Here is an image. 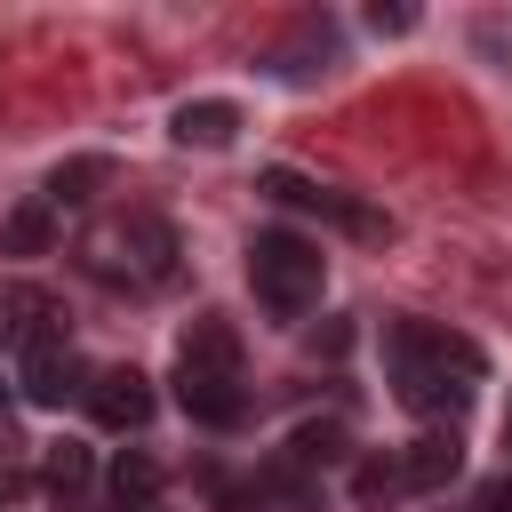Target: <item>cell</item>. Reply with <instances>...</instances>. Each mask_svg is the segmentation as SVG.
I'll return each mask as SVG.
<instances>
[{
	"mask_svg": "<svg viewBox=\"0 0 512 512\" xmlns=\"http://www.w3.org/2000/svg\"><path fill=\"white\" fill-rule=\"evenodd\" d=\"M48 240H56V208H48L40 192L0 216V256H48Z\"/></svg>",
	"mask_w": 512,
	"mask_h": 512,
	"instance_id": "cell-9",
	"label": "cell"
},
{
	"mask_svg": "<svg viewBox=\"0 0 512 512\" xmlns=\"http://www.w3.org/2000/svg\"><path fill=\"white\" fill-rule=\"evenodd\" d=\"M96 184H112V160H104V152H80V160H64V168L48 176V192H40V200L64 216V208H88V200H96Z\"/></svg>",
	"mask_w": 512,
	"mask_h": 512,
	"instance_id": "cell-12",
	"label": "cell"
},
{
	"mask_svg": "<svg viewBox=\"0 0 512 512\" xmlns=\"http://www.w3.org/2000/svg\"><path fill=\"white\" fill-rule=\"evenodd\" d=\"M336 448H344V432H336V424H304V432L288 440V464H304V472H312V464H328Z\"/></svg>",
	"mask_w": 512,
	"mask_h": 512,
	"instance_id": "cell-16",
	"label": "cell"
},
{
	"mask_svg": "<svg viewBox=\"0 0 512 512\" xmlns=\"http://www.w3.org/2000/svg\"><path fill=\"white\" fill-rule=\"evenodd\" d=\"M408 24H416V8H384V0L368 8V32H408Z\"/></svg>",
	"mask_w": 512,
	"mask_h": 512,
	"instance_id": "cell-19",
	"label": "cell"
},
{
	"mask_svg": "<svg viewBox=\"0 0 512 512\" xmlns=\"http://www.w3.org/2000/svg\"><path fill=\"white\" fill-rule=\"evenodd\" d=\"M176 400H184V416H192V424H216V432L248 416L240 336H232V320L200 312V320L184 328V344H176Z\"/></svg>",
	"mask_w": 512,
	"mask_h": 512,
	"instance_id": "cell-3",
	"label": "cell"
},
{
	"mask_svg": "<svg viewBox=\"0 0 512 512\" xmlns=\"http://www.w3.org/2000/svg\"><path fill=\"white\" fill-rule=\"evenodd\" d=\"M264 192H272L280 208H304V216H320V224L352 232V240H392V216H384V208H368V200H352V192H336V184H320V176L264 168Z\"/></svg>",
	"mask_w": 512,
	"mask_h": 512,
	"instance_id": "cell-6",
	"label": "cell"
},
{
	"mask_svg": "<svg viewBox=\"0 0 512 512\" xmlns=\"http://www.w3.org/2000/svg\"><path fill=\"white\" fill-rule=\"evenodd\" d=\"M16 496H24V480H16V472H8V464H0V512H8V504H16Z\"/></svg>",
	"mask_w": 512,
	"mask_h": 512,
	"instance_id": "cell-20",
	"label": "cell"
},
{
	"mask_svg": "<svg viewBox=\"0 0 512 512\" xmlns=\"http://www.w3.org/2000/svg\"><path fill=\"white\" fill-rule=\"evenodd\" d=\"M88 416L112 424V432H144V424H152V384H144L136 368H104V376L88 384Z\"/></svg>",
	"mask_w": 512,
	"mask_h": 512,
	"instance_id": "cell-7",
	"label": "cell"
},
{
	"mask_svg": "<svg viewBox=\"0 0 512 512\" xmlns=\"http://www.w3.org/2000/svg\"><path fill=\"white\" fill-rule=\"evenodd\" d=\"M328 56H336L328 16H304V24H296V40L272 56V72H280V80H312V72H328Z\"/></svg>",
	"mask_w": 512,
	"mask_h": 512,
	"instance_id": "cell-10",
	"label": "cell"
},
{
	"mask_svg": "<svg viewBox=\"0 0 512 512\" xmlns=\"http://www.w3.org/2000/svg\"><path fill=\"white\" fill-rule=\"evenodd\" d=\"M112 496H120V512H152V496H160V464H152L144 448H120V464H112Z\"/></svg>",
	"mask_w": 512,
	"mask_h": 512,
	"instance_id": "cell-14",
	"label": "cell"
},
{
	"mask_svg": "<svg viewBox=\"0 0 512 512\" xmlns=\"http://www.w3.org/2000/svg\"><path fill=\"white\" fill-rule=\"evenodd\" d=\"M16 384H24V400L32 408H64V392H72V336H64V320H56V304L48 296H32V288H16Z\"/></svg>",
	"mask_w": 512,
	"mask_h": 512,
	"instance_id": "cell-5",
	"label": "cell"
},
{
	"mask_svg": "<svg viewBox=\"0 0 512 512\" xmlns=\"http://www.w3.org/2000/svg\"><path fill=\"white\" fill-rule=\"evenodd\" d=\"M248 512H320V488L304 464H264L248 480Z\"/></svg>",
	"mask_w": 512,
	"mask_h": 512,
	"instance_id": "cell-8",
	"label": "cell"
},
{
	"mask_svg": "<svg viewBox=\"0 0 512 512\" xmlns=\"http://www.w3.org/2000/svg\"><path fill=\"white\" fill-rule=\"evenodd\" d=\"M472 512H512V472H496V480L472 496Z\"/></svg>",
	"mask_w": 512,
	"mask_h": 512,
	"instance_id": "cell-18",
	"label": "cell"
},
{
	"mask_svg": "<svg viewBox=\"0 0 512 512\" xmlns=\"http://www.w3.org/2000/svg\"><path fill=\"white\" fill-rule=\"evenodd\" d=\"M320 280H328V256H320V240H304V232H280V224L248 240V288H256V304H264V312H280V320L312 312V304H320Z\"/></svg>",
	"mask_w": 512,
	"mask_h": 512,
	"instance_id": "cell-4",
	"label": "cell"
},
{
	"mask_svg": "<svg viewBox=\"0 0 512 512\" xmlns=\"http://www.w3.org/2000/svg\"><path fill=\"white\" fill-rule=\"evenodd\" d=\"M456 464H464V448H456L448 432H424V440L400 456V488H440V480H456Z\"/></svg>",
	"mask_w": 512,
	"mask_h": 512,
	"instance_id": "cell-13",
	"label": "cell"
},
{
	"mask_svg": "<svg viewBox=\"0 0 512 512\" xmlns=\"http://www.w3.org/2000/svg\"><path fill=\"white\" fill-rule=\"evenodd\" d=\"M504 448H512V408H504Z\"/></svg>",
	"mask_w": 512,
	"mask_h": 512,
	"instance_id": "cell-21",
	"label": "cell"
},
{
	"mask_svg": "<svg viewBox=\"0 0 512 512\" xmlns=\"http://www.w3.org/2000/svg\"><path fill=\"white\" fill-rule=\"evenodd\" d=\"M88 472H96V456H88L80 440H48V456H40V480H48L56 496H80V488H88Z\"/></svg>",
	"mask_w": 512,
	"mask_h": 512,
	"instance_id": "cell-15",
	"label": "cell"
},
{
	"mask_svg": "<svg viewBox=\"0 0 512 512\" xmlns=\"http://www.w3.org/2000/svg\"><path fill=\"white\" fill-rule=\"evenodd\" d=\"M176 224L168 216H152V208H128V216H104V224H88L80 232V272L88 280H104V288H168L176 280Z\"/></svg>",
	"mask_w": 512,
	"mask_h": 512,
	"instance_id": "cell-2",
	"label": "cell"
},
{
	"mask_svg": "<svg viewBox=\"0 0 512 512\" xmlns=\"http://www.w3.org/2000/svg\"><path fill=\"white\" fill-rule=\"evenodd\" d=\"M384 368H392V392L400 408L416 416H456L480 384V344L440 328V320H392L384 328Z\"/></svg>",
	"mask_w": 512,
	"mask_h": 512,
	"instance_id": "cell-1",
	"label": "cell"
},
{
	"mask_svg": "<svg viewBox=\"0 0 512 512\" xmlns=\"http://www.w3.org/2000/svg\"><path fill=\"white\" fill-rule=\"evenodd\" d=\"M232 128H240V104H224V96L176 104V144H200V152H216V144H232Z\"/></svg>",
	"mask_w": 512,
	"mask_h": 512,
	"instance_id": "cell-11",
	"label": "cell"
},
{
	"mask_svg": "<svg viewBox=\"0 0 512 512\" xmlns=\"http://www.w3.org/2000/svg\"><path fill=\"white\" fill-rule=\"evenodd\" d=\"M352 488H360V504H384V496H400V464H384V456H368V464L352 472Z\"/></svg>",
	"mask_w": 512,
	"mask_h": 512,
	"instance_id": "cell-17",
	"label": "cell"
}]
</instances>
